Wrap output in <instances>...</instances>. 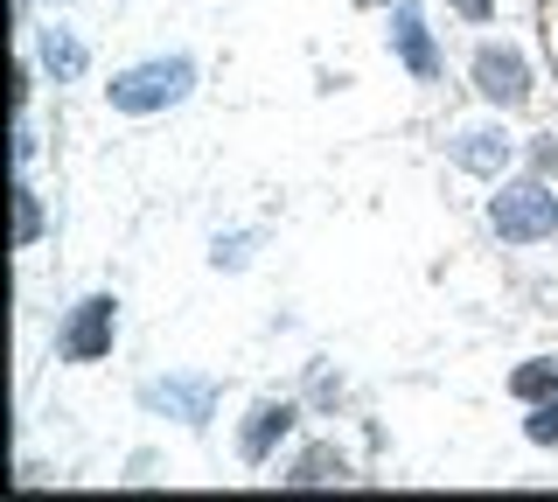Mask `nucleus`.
Instances as JSON below:
<instances>
[{
  "label": "nucleus",
  "instance_id": "13",
  "mask_svg": "<svg viewBox=\"0 0 558 502\" xmlns=\"http://www.w3.org/2000/svg\"><path fill=\"white\" fill-rule=\"evenodd\" d=\"M523 432H531L537 446H558V405H537L531 419H523Z\"/></svg>",
  "mask_w": 558,
  "mask_h": 502
},
{
  "label": "nucleus",
  "instance_id": "11",
  "mask_svg": "<svg viewBox=\"0 0 558 502\" xmlns=\"http://www.w3.org/2000/svg\"><path fill=\"white\" fill-rule=\"evenodd\" d=\"M510 391L531 397V405H537V397H558V363H523V370L510 377Z\"/></svg>",
  "mask_w": 558,
  "mask_h": 502
},
{
  "label": "nucleus",
  "instance_id": "7",
  "mask_svg": "<svg viewBox=\"0 0 558 502\" xmlns=\"http://www.w3.org/2000/svg\"><path fill=\"white\" fill-rule=\"evenodd\" d=\"M453 161L468 168V175H502V161H510V140H502L496 126H475L453 140Z\"/></svg>",
  "mask_w": 558,
  "mask_h": 502
},
{
  "label": "nucleus",
  "instance_id": "12",
  "mask_svg": "<svg viewBox=\"0 0 558 502\" xmlns=\"http://www.w3.org/2000/svg\"><path fill=\"white\" fill-rule=\"evenodd\" d=\"M35 237H43V203L28 188H14V245H35Z\"/></svg>",
  "mask_w": 558,
  "mask_h": 502
},
{
  "label": "nucleus",
  "instance_id": "8",
  "mask_svg": "<svg viewBox=\"0 0 558 502\" xmlns=\"http://www.w3.org/2000/svg\"><path fill=\"white\" fill-rule=\"evenodd\" d=\"M287 426H293V405H258L252 426H244V440H238V454L244 461H266L272 440H287Z\"/></svg>",
  "mask_w": 558,
  "mask_h": 502
},
{
  "label": "nucleus",
  "instance_id": "9",
  "mask_svg": "<svg viewBox=\"0 0 558 502\" xmlns=\"http://www.w3.org/2000/svg\"><path fill=\"white\" fill-rule=\"evenodd\" d=\"M349 475V467H342V454H336V446H314V454H301V467H293V489H322V481H342Z\"/></svg>",
  "mask_w": 558,
  "mask_h": 502
},
{
  "label": "nucleus",
  "instance_id": "3",
  "mask_svg": "<svg viewBox=\"0 0 558 502\" xmlns=\"http://www.w3.org/2000/svg\"><path fill=\"white\" fill-rule=\"evenodd\" d=\"M140 405L168 412V419H182V426H209V412H217V384H209V377H161V384L140 391Z\"/></svg>",
  "mask_w": 558,
  "mask_h": 502
},
{
  "label": "nucleus",
  "instance_id": "10",
  "mask_svg": "<svg viewBox=\"0 0 558 502\" xmlns=\"http://www.w3.org/2000/svg\"><path fill=\"white\" fill-rule=\"evenodd\" d=\"M43 63H49L57 77H84V63H92V57H84V42H77V36L49 28V36H43Z\"/></svg>",
  "mask_w": 558,
  "mask_h": 502
},
{
  "label": "nucleus",
  "instance_id": "5",
  "mask_svg": "<svg viewBox=\"0 0 558 502\" xmlns=\"http://www.w3.org/2000/svg\"><path fill=\"white\" fill-rule=\"evenodd\" d=\"M475 91L488 98V106L517 112L523 98H531V71H523V57H510V49H496V42H488L482 57H475Z\"/></svg>",
  "mask_w": 558,
  "mask_h": 502
},
{
  "label": "nucleus",
  "instance_id": "1",
  "mask_svg": "<svg viewBox=\"0 0 558 502\" xmlns=\"http://www.w3.org/2000/svg\"><path fill=\"white\" fill-rule=\"evenodd\" d=\"M189 84H196V63L189 57H154V63H133V71H119L105 84V98H112V112H161V106H182Z\"/></svg>",
  "mask_w": 558,
  "mask_h": 502
},
{
  "label": "nucleus",
  "instance_id": "2",
  "mask_svg": "<svg viewBox=\"0 0 558 502\" xmlns=\"http://www.w3.org/2000/svg\"><path fill=\"white\" fill-rule=\"evenodd\" d=\"M488 223H496V237H510V245L558 237V196L545 182H517V188H502V196L488 203Z\"/></svg>",
  "mask_w": 558,
  "mask_h": 502
},
{
  "label": "nucleus",
  "instance_id": "6",
  "mask_svg": "<svg viewBox=\"0 0 558 502\" xmlns=\"http://www.w3.org/2000/svg\"><path fill=\"white\" fill-rule=\"evenodd\" d=\"M391 42H398V57H405L412 77H440V49H433L418 8H405V0H398V14H391Z\"/></svg>",
  "mask_w": 558,
  "mask_h": 502
},
{
  "label": "nucleus",
  "instance_id": "14",
  "mask_svg": "<svg viewBox=\"0 0 558 502\" xmlns=\"http://www.w3.org/2000/svg\"><path fill=\"white\" fill-rule=\"evenodd\" d=\"M453 14H468V22H488V14H496V0H453Z\"/></svg>",
  "mask_w": 558,
  "mask_h": 502
},
{
  "label": "nucleus",
  "instance_id": "4",
  "mask_svg": "<svg viewBox=\"0 0 558 502\" xmlns=\"http://www.w3.org/2000/svg\"><path fill=\"white\" fill-rule=\"evenodd\" d=\"M112 321H119L112 293L77 301V315H70V328H63V356H70V363H98L105 350H112Z\"/></svg>",
  "mask_w": 558,
  "mask_h": 502
}]
</instances>
